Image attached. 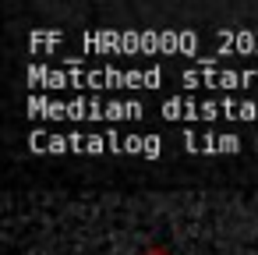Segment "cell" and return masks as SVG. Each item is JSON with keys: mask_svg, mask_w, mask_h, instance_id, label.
Instances as JSON below:
<instances>
[{"mask_svg": "<svg viewBox=\"0 0 258 255\" xmlns=\"http://www.w3.org/2000/svg\"><path fill=\"white\" fill-rule=\"evenodd\" d=\"M32 110H46L43 117H138L135 103H43L32 99Z\"/></svg>", "mask_w": 258, "mask_h": 255, "instance_id": "6da1fadb", "label": "cell"}, {"mask_svg": "<svg viewBox=\"0 0 258 255\" xmlns=\"http://www.w3.org/2000/svg\"><path fill=\"white\" fill-rule=\"evenodd\" d=\"M166 117H258V103H187V99H166Z\"/></svg>", "mask_w": 258, "mask_h": 255, "instance_id": "7a4b0ae2", "label": "cell"}, {"mask_svg": "<svg viewBox=\"0 0 258 255\" xmlns=\"http://www.w3.org/2000/svg\"><path fill=\"white\" fill-rule=\"evenodd\" d=\"M184 82H198V85H240V82H247V85H258V75L254 71H187L184 75Z\"/></svg>", "mask_w": 258, "mask_h": 255, "instance_id": "3957f363", "label": "cell"}]
</instances>
